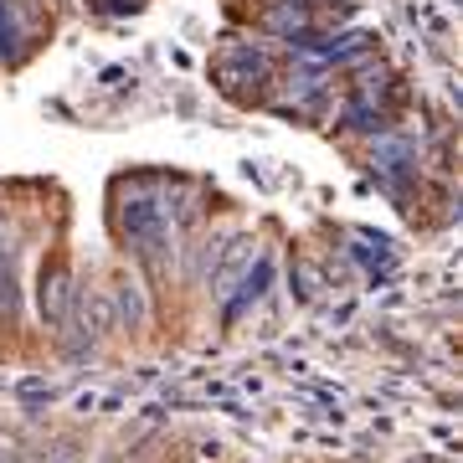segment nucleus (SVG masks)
Listing matches in <instances>:
<instances>
[{
  "label": "nucleus",
  "mask_w": 463,
  "mask_h": 463,
  "mask_svg": "<svg viewBox=\"0 0 463 463\" xmlns=\"http://www.w3.org/2000/svg\"><path fill=\"white\" fill-rule=\"evenodd\" d=\"M124 237H129V248L139 252L145 263H165L170 227H165V212H160L149 196H129V201H124Z\"/></svg>",
  "instance_id": "nucleus-1"
},
{
  "label": "nucleus",
  "mask_w": 463,
  "mask_h": 463,
  "mask_svg": "<svg viewBox=\"0 0 463 463\" xmlns=\"http://www.w3.org/2000/svg\"><path fill=\"white\" fill-rule=\"evenodd\" d=\"M67 309H72V279H67V268H52L47 279H42V319H47L52 330H62Z\"/></svg>",
  "instance_id": "nucleus-2"
},
{
  "label": "nucleus",
  "mask_w": 463,
  "mask_h": 463,
  "mask_svg": "<svg viewBox=\"0 0 463 463\" xmlns=\"http://www.w3.org/2000/svg\"><path fill=\"white\" fill-rule=\"evenodd\" d=\"M118 309H124V319H129V325H139V319H145V304H139V294H134V283H118Z\"/></svg>",
  "instance_id": "nucleus-3"
},
{
  "label": "nucleus",
  "mask_w": 463,
  "mask_h": 463,
  "mask_svg": "<svg viewBox=\"0 0 463 463\" xmlns=\"http://www.w3.org/2000/svg\"><path fill=\"white\" fill-rule=\"evenodd\" d=\"M11 42H16V21H11V5L0 0V57L11 52Z\"/></svg>",
  "instance_id": "nucleus-4"
}]
</instances>
